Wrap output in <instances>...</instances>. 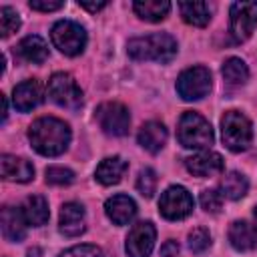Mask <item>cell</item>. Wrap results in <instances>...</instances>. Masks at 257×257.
<instances>
[{
	"label": "cell",
	"instance_id": "cell-31",
	"mask_svg": "<svg viewBox=\"0 0 257 257\" xmlns=\"http://www.w3.org/2000/svg\"><path fill=\"white\" fill-rule=\"evenodd\" d=\"M199 201H201V207H203L207 213H219V209H221V205H223V195H221V191L207 189V191L201 193Z\"/></svg>",
	"mask_w": 257,
	"mask_h": 257
},
{
	"label": "cell",
	"instance_id": "cell-25",
	"mask_svg": "<svg viewBox=\"0 0 257 257\" xmlns=\"http://www.w3.org/2000/svg\"><path fill=\"white\" fill-rule=\"evenodd\" d=\"M247 189H249V183H247V177L237 173V171H231L223 177L221 181V195L231 199V201H237L241 197L247 195Z\"/></svg>",
	"mask_w": 257,
	"mask_h": 257
},
{
	"label": "cell",
	"instance_id": "cell-10",
	"mask_svg": "<svg viewBox=\"0 0 257 257\" xmlns=\"http://www.w3.org/2000/svg\"><path fill=\"white\" fill-rule=\"evenodd\" d=\"M231 36L237 42L247 40L257 26V2H235L229 10Z\"/></svg>",
	"mask_w": 257,
	"mask_h": 257
},
{
	"label": "cell",
	"instance_id": "cell-36",
	"mask_svg": "<svg viewBox=\"0 0 257 257\" xmlns=\"http://www.w3.org/2000/svg\"><path fill=\"white\" fill-rule=\"evenodd\" d=\"M6 114H8V102L6 96H2V120H6Z\"/></svg>",
	"mask_w": 257,
	"mask_h": 257
},
{
	"label": "cell",
	"instance_id": "cell-27",
	"mask_svg": "<svg viewBox=\"0 0 257 257\" xmlns=\"http://www.w3.org/2000/svg\"><path fill=\"white\" fill-rule=\"evenodd\" d=\"M18 28H20L18 12L14 8H10V6H2L0 8V34H2V38H8Z\"/></svg>",
	"mask_w": 257,
	"mask_h": 257
},
{
	"label": "cell",
	"instance_id": "cell-24",
	"mask_svg": "<svg viewBox=\"0 0 257 257\" xmlns=\"http://www.w3.org/2000/svg\"><path fill=\"white\" fill-rule=\"evenodd\" d=\"M181 16L187 24L205 26L211 20V6L207 2H179Z\"/></svg>",
	"mask_w": 257,
	"mask_h": 257
},
{
	"label": "cell",
	"instance_id": "cell-3",
	"mask_svg": "<svg viewBox=\"0 0 257 257\" xmlns=\"http://www.w3.org/2000/svg\"><path fill=\"white\" fill-rule=\"evenodd\" d=\"M177 137L185 149H207L213 145V139H215L209 120L193 110L183 112L179 120Z\"/></svg>",
	"mask_w": 257,
	"mask_h": 257
},
{
	"label": "cell",
	"instance_id": "cell-28",
	"mask_svg": "<svg viewBox=\"0 0 257 257\" xmlns=\"http://www.w3.org/2000/svg\"><path fill=\"white\" fill-rule=\"evenodd\" d=\"M72 181H74V173L66 167H48L46 169V183H50V185L64 187V185H70Z\"/></svg>",
	"mask_w": 257,
	"mask_h": 257
},
{
	"label": "cell",
	"instance_id": "cell-7",
	"mask_svg": "<svg viewBox=\"0 0 257 257\" xmlns=\"http://www.w3.org/2000/svg\"><path fill=\"white\" fill-rule=\"evenodd\" d=\"M48 94L62 108L76 110L82 104V90L76 84V80L70 74H66V72H56V74L50 76V80H48Z\"/></svg>",
	"mask_w": 257,
	"mask_h": 257
},
{
	"label": "cell",
	"instance_id": "cell-26",
	"mask_svg": "<svg viewBox=\"0 0 257 257\" xmlns=\"http://www.w3.org/2000/svg\"><path fill=\"white\" fill-rule=\"evenodd\" d=\"M221 72H223V78H225L229 84H233V86H241V84H245L247 78H249V68H247V64H245L241 58H235V56L225 60Z\"/></svg>",
	"mask_w": 257,
	"mask_h": 257
},
{
	"label": "cell",
	"instance_id": "cell-6",
	"mask_svg": "<svg viewBox=\"0 0 257 257\" xmlns=\"http://www.w3.org/2000/svg\"><path fill=\"white\" fill-rule=\"evenodd\" d=\"M211 90V72L205 66H191L177 78V92L183 100H199Z\"/></svg>",
	"mask_w": 257,
	"mask_h": 257
},
{
	"label": "cell",
	"instance_id": "cell-15",
	"mask_svg": "<svg viewBox=\"0 0 257 257\" xmlns=\"http://www.w3.org/2000/svg\"><path fill=\"white\" fill-rule=\"evenodd\" d=\"M60 233L66 237H78L84 233V207L80 203H64L60 209Z\"/></svg>",
	"mask_w": 257,
	"mask_h": 257
},
{
	"label": "cell",
	"instance_id": "cell-21",
	"mask_svg": "<svg viewBox=\"0 0 257 257\" xmlns=\"http://www.w3.org/2000/svg\"><path fill=\"white\" fill-rule=\"evenodd\" d=\"M18 54L26 60V62H32V64H42L46 58H48V44L36 36V34H30L26 38L20 40L18 44Z\"/></svg>",
	"mask_w": 257,
	"mask_h": 257
},
{
	"label": "cell",
	"instance_id": "cell-13",
	"mask_svg": "<svg viewBox=\"0 0 257 257\" xmlns=\"http://www.w3.org/2000/svg\"><path fill=\"white\" fill-rule=\"evenodd\" d=\"M185 167L189 169V173H193L195 177H215L219 173H223V157L219 153L213 151H201L189 159H185Z\"/></svg>",
	"mask_w": 257,
	"mask_h": 257
},
{
	"label": "cell",
	"instance_id": "cell-29",
	"mask_svg": "<svg viewBox=\"0 0 257 257\" xmlns=\"http://www.w3.org/2000/svg\"><path fill=\"white\" fill-rule=\"evenodd\" d=\"M137 189L143 197H153V193L157 189V173L153 169H143L137 179Z\"/></svg>",
	"mask_w": 257,
	"mask_h": 257
},
{
	"label": "cell",
	"instance_id": "cell-37",
	"mask_svg": "<svg viewBox=\"0 0 257 257\" xmlns=\"http://www.w3.org/2000/svg\"><path fill=\"white\" fill-rule=\"evenodd\" d=\"M253 217H255V231H257V207L253 209Z\"/></svg>",
	"mask_w": 257,
	"mask_h": 257
},
{
	"label": "cell",
	"instance_id": "cell-18",
	"mask_svg": "<svg viewBox=\"0 0 257 257\" xmlns=\"http://www.w3.org/2000/svg\"><path fill=\"white\" fill-rule=\"evenodd\" d=\"M139 145L149 153H159L167 143V128L159 120H149L139 131Z\"/></svg>",
	"mask_w": 257,
	"mask_h": 257
},
{
	"label": "cell",
	"instance_id": "cell-9",
	"mask_svg": "<svg viewBox=\"0 0 257 257\" xmlns=\"http://www.w3.org/2000/svg\"><path fill=\"white\" fill-rule=\"evenodd\" d=\"M159 211L165 219L169 221H179L185 219L187 215H191L193 211V197L189 195V191L181 185L169 187L159 201Z\"/></svg>",
	"mask_w": 257,
	"mask_h": 257
},
{
	"label": "cell",
	"instance_id": "cell-19",
	"mask_svg": "<svg viewBox=\"0 0 257 257\" xmlns=\"http://www.w3.org/2000/svg\"><path fill=\"white\" fill-rule=\"evenodd\" d=\"M126 169H128V163L124 159H120V157H108V159H102L98 163V167L94 171V177L102 185H116L124 177Z\"/></svg>",
	"mask_w": 257,
	"mask_h": 257
},
{
	"label": "cell",
	"instance_id": "cell-35",
	"mask_svg": "<svg viewBox=\"0 0 257 257\" xmlns=\"http://www.w3.org/2000/svg\"><path fill=\"white\" fill-rule=\"evenodd\" d=\"M78 6H80V8H84V10L96 12V10L104 8V6H106V2H104V0H100V2H84V0H80V2H78Z\"/></svg>",
	"mask_w": 257,
	"mask_h": 257
},
{
	"label": "cell",
	"instance_id": "cell-14",
	"mask_svg": "<svg viewBox=\"0 0 257 257\" xmlns=\"http://www.w3.org/2000/svg\"><path fill=\"white\" fill-rule=\"evenodd\" d=\"M0 173L6 181H14V183H28L34 177V167L22 159V157H14V155H2L0 157Z\"/></svg>",
	"mask_w": 257,
	"mask_h": 257
},
{
	"label": "cell",
	"instance_id": "cell-22",
	"mask_svg": "<svg viewBox=\"0 0 257 257\" xmlns=\"http://www.w3.org/2000/svg\"><path fill=\"white\" fill-rule=\"evenodd\" d=\"M22 213H24V219L28 225H34V227H42L48 217H50V211H48V203L42 195H30L26 197L24 205H22Z\"/></svg>",
	"mask_w": 257,
	"mask_h": 257
},
{
	"label": "cell",
	"instance_id": "cell-12",
	"mask_svg": "<svg viewBox=\"0 0 257 257\" xmlns=\"http://www.w3.org/2000/svg\"><path fill=\"white\" fill-rule=\"evenodd\" d=\"M42 100H44V88H42V84L38 80L28 78V80H22L20 84L14 86L12 102H14L16 110L28 112V110L36 108Z\"/></svg>",
	"mask_w": 257,
	"mask_h": 257
},
{
	"label": "cell",
	"instance_id": "cell-17",
	"mask_svg": "<svg viewBox=\"0 0 257 257\" xmlns=\"http://www.w3.org/2000/svg\"><path fill=\"white\" fill-rule=\"evenodd\" d=\"M2 233L12 243H18L26 237V219L22 209H16V207L2 209Z\"/></svg>",
	"mask_w": 257,
	"mask_h": 257
},
{
	"label": "cell",
	"instance_id": "cell-1",
	"mask_svg": "<svg viewBox=\"0 0 257 257\" xmlns=\"http://www.w3.org/2000/svg\"><path fill=\"white\" fill-rule=\"evenodd\" d=\"M28 139L36 153L44 157H58L70 143V128L64 120L54 116H42L28 128Z\"/></svg>",
	"mask_w": 257,
	"mask_h": 257
},
{
	"label": "cell",
	"instance_id": "cell-4",
	"mask_svg": "<svg viewBox=\"0 0 257 257\" xmlns=\"http://www.w3.org/2000/svg\"><path fill=\"white\" fill-rule=\"evenodd\" d=\"M221 137L229 151H245L253 141V128L249 118L239 110H227L221 118Z\"/></svg>",
	"mask_w": 257,
	"mask_h": 257
},
{
	"label": "cell",
	"instance_id": "cell-2",
	"mask_svg": "<svg viewBox=\"0 0 257 257\" xmlns=\"http://www.w3.org/2000/svg\"><path fill=\"white\" fill-rule=\"evenodd\" d=\"M126 52L135 60H155V62H171L177 54V40L167 32H155L147 36H139L128 40Z\"/></svg>",
	"mask_w": 257,
	"mask_h": 257
},
{
	"label": "cell",
	"instance_id": "cell-20",
	"mask_svg": "<svg viewBox=\"0 0 257 257\" xmlns=\"http://www.w3.org/2000/svg\"><path fill=\"white\" fill-rule=\"evenodd\" d=\"M229 241L237 251H251L257 247V231L247 221H235L229 227Z\"/></svg>",
	"mask_w": 257,
	"mask_h": 257
},
{
	"label": "cell",
	"instance_id": "cell-23",
	"mask_svg": "<svg viewBox=\"0 0 257 257\" xmlns=\"http://www.w3.org/2000/svg\"><path fill=\"white\" fill-rule=\"evenodd\" d=\"M135 12L139 18L147 20V22H161L167 18L169 10H171V2L167 0H139L133 4Z\"/></svg>",
	"mask_w": 257,
	"mask_h": 257
},
{
	"label": "cell",
	"instance_id": "cell-32",
	"mask_svg": "<svg viewBox=\"0 0 257 257\" xmlns=\"http://www.w3.org/2000/svg\"><path fill=\"white\" fill-rule=\"evenodd\" d=\"M60 257H104L96 245H76L66 249Z\"/></svg>",
	"mask_w": 257,
	"mask_h": 257
},
{
	"label": "cell",
	"instance_id": "cell-8",
	"mask_svg": "<svg viewBox=\"0 0 257 257\" xmlns=\"http://www.w3.org/2000/svg\"><path fill=\"white\" fill-rule=\"evenodd\" d=\"M96 120L106 135L122 137L128 133L131 114H128V108L120 102H102L96 108Z\"/></svg>",
	"mask_w": 257,
	"mask_h": 257
},
{
	"label": "cell",
	"instance_id": "cell-34",
	"mask_svg": "<svg viewBox=\"0 0 257 257\" xmlns=\"http://www.w3.org/2000/svg\"><path fill=\"white\" fill-rule=\"evenodd\" d=\"M177 253H179V243L177 241H167L161 247V255L163 257H177Z\"/></svg>",
	"mask_w": 257,
	"mask_h": 257
},
{
	"label": "cell",
	"instance_id": "cell-30",
	"mask_svg": "<svg viewBox=\"0 0 257 257\" xmlns=\"http://www.w3.org/2000/svg\"><path fill=\"white\" fill-rule=\"evenodd\" d=\"M209 245H211V235L207 229L197 227L189 233V249L193 253H203L205 249H209Z\"/></svg>",
	"mask_w": 257,
	"mask_h": 257
},
{
	"label": "cell",
	"instance_id": "cell-5",
	"mask_svg": "<svg viewBox=\"0 0 257 257\" xmlns=\"http://www.w3.org/2000/svg\"><path fill=\"white\" fill-rule=\"evenodd\" d=\"M52 44L66 56H76L86 46V30L72 20H58L50 30Z\"/></svg>",
	"mask_w": 257,
	"mask_h": 257
},
{
	"label": "cell",
	"instance_id": "cell-11",
	"mask_svg": "<svg viewBox=\"0 0 257 257\" xmlns=\"http://www.w3.org/2000/svg\"><path fill=\"white\" fill-rule=\"evenodd\" d=\"M155 225L151 221H141L137 225H133V229L128 231L126 237V255L128 257H149L153 247H155Z\"/></svg>",
	"mask_w": 257,
	"mask_h": 257
},
{
	"label": "cell",
	"instance_id": "cell-33",
	"mask_svg": "<svg viewBox=\"0 0 257 257\" xmlns=\"http://www.w3.org/2000/svg\"><path fill=\"white\" fill-rule=\"evenodd\" d=\"M28 6L32 10H38V12H54V10L62 8L64 2L62 0H30Z\"/></svg>",
	"mask_w": 257,
	"mask_h": 257
},
{
	"label": "cell",
	"instance_id": "cell-16",
	"mask_svg": "<svg viewBox=\"0 0 257 257\" xmlns=\"http://www.w3.org/2000/svg\"><path fill=\"white\" fill-rule=\"evenodd\" d=\"M104 211L114 225H126L135 219L137 205L128 195H114L104 203Z\"/></svg>",
	"mask_w": 257,
	"mask_h": 257
}]
</instances>
